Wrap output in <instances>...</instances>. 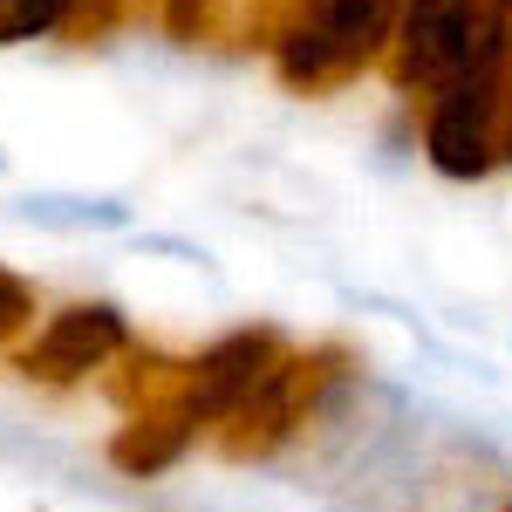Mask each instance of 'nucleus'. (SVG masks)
<instances>
[{
	"mask_svg": "<svg viewBox=\"0 0 512 512\" xmlns=\"http://www.w3.org/2000/svg\"><path fill=\"white\" fill-rule=\"evenodd\" d=\"M396 89H444L512 48V0H403L396 14Z\"/></svg>",
	"mask_w": 512,
	"mask_h": 512,
	"instance_id": "1",
	"label": "nucleus"
},
{
	"mask_svg": "<svg viewBox=\"0 0 512 512\" xmlns=\"http://www.w3.org/2000/svg\"><path fill=\"white\" fill-rule=\"evenodd\" d=\"M403 0H315L308 14H294L274 35V69L294 89H328L369 69L396 35Z\"/></svg>",
	"mask_w": 512,
	"mask_h": 512,
	"instance_id": "2",
	"label": "nucleus"
},
{
	"mask_svg": "<svg viewBox=\"0 0 512 512\" xmlns=\"http://www.w3.org/2000/svg\"><path fill=\"white\" fill-rule=\"evenodd\" d=\"M342 376H349V349H342V342H321V349H308V355H287L274 376L219 424V451H226L233 465L274 458L287 437H301V424L321 410V396L335 390Z\"/></svg>",
	"mask_w": 512,
	"mask_h": 512,
	"instance_id": "3",
	"label": "nucleus"
},
{
	"mask_svg": "<svg viewBox=\"0 0 512 512\" xmlns=\"http://www.w3.org/2000/svg\"><path fill=\"white\" fill-rule=\"evenodd\" d=\"M499 96H506V55L485 69H465L431 96L424 151L444 178H485L499 164Z\"/></svg>",
	"mask_w": 512,
	"mask_h": 512,
	"instance_id": "4",
	"label": "nucleus"
},
{
	"mask_svg": "<svg viewBox=\"0 0 512 512\" xmlns=\"http://www.w3.org/2000/svg\"><path fill=\"white\" fill-rule=\"evenodd\" d=\"M287 355H294V349H287V335L267 328V321H260V328H233V335H219L198 362H185L178 410L192 417V431H219V424H226L239 403L274 376Z\"/></svg>",
	"mask_w": 512,
	"mask_h": 512,
	"instance_id": "5",
	"label": "nucleus"
},
{
	"mask_svg": "<svg viewBox=\"0 0 512 512\" xmlns=\"http://www.w3.org/2000/svg\"><path fill=\"white\" fill-rule=\"evenodd\" d=\"M123 349H130V321H123L117 301H76V308L48 315V328L21 349V376L62 390V383H82V376L110 369Z\"/></svg>",
	"mask_w": 512,
	"mask_h": 512,
	"instance_id": "6",
	"label": "nucleus"
},
{
	"mask_svg": "<svg viewBox=\"0 0 512 512\" xmlns=\"http://www.w3.org/2000/svg\"><path fill=\"white\" fill-rule=\"evenodd\" d=\"M192 417L178 410V403H164V410H137L130 424H123L117 437H110V465H117L123 478H158L171 472L185 451H192Z\"/></svg>",
	"mask_w": 512,
	"mask_h": 512,
	"instance_id": "7",
	"label": "nucleus"
},
{
	"mask_svg": "<svg viewBox=\"0 0 512 512\" xmlns=\"http://www.w3.org/2000/svg\"><path fill=\"white\" fill-rule=\"evenodd\" d=\"M69 7H76V0H0V48L55 35V28L69 21Z\"/></svg>",
	"mask_w": 512,
	"mask_h": 512,
	"instance_id": "8",
	"label": "nucleus"
},
{
	"mask_svg": "<svg viewBox=\"0 0 512 512\" xmlns=\"http://www.w3.org/2000/svg\"><path fill=\"white\" fill-rule=\"evenodd\" d=\"M130 14H137V0H76L69 21H62V35L69 41H103L117 21H130Z\"/></svg>",
	"mask_w": 512,
	"mask_h": 512,
	"instance_id": "9",
	"label": "nucleus"
},
{
	"mask_svg": "<svg viewBox=\"0 0 512 512\" xmlns=\"http://www.w3.org/2000/svg\"><path fill=\"white\" fill-rule=\"evenodd\" d=\"M28 321H35V287H28L21 274H7V267H0V349H7Z\"/></svg>",
	"mask_w": 512,
	"mask_h": 512,
	"instance_id": "10",
	"label": "nucleus"
},
{
	"mask_svg": "<svg viewBox=\"0 0 512 512\" xmlns=\"http://www.w3.org/2000/svg\"><path fill=\"white\" fill-rule=\"evenodd\" d=\"M308 7H315V0H294V14H308Z\"/></svg>",
	"mask_w": 512,
	"mask_h": 512,
	"instance_id": "11",
	"label": "nucleus"
},
{
	"mask_svg": "<svg viewBox=\"0 0 512 512\" xmlns=\"http://www.w3.org/2000/svg\"><path fill=\"white\" fill-rule=\"evenodd\" d=\"M506 512H512V499H506Z\"/></svg>",
	"mask_w": 512,
	"mask_h": 512,
	"instance_id": "12",
	"label": "nucleus"
}]
</instances>
